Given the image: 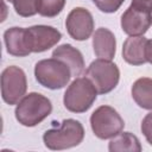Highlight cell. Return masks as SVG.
Returning <instances> with one entry per match:
<instances>
[{
    "mask_svg": "<svg viewBox=\"0 0 152 152\" xmlns=\"http://www.w3.org/2000/svg\"><path fill=\"white\" fill-rule=\"evenodd\" d=\"M52 112L51 101L39 94L28 93L18 103L14 110L17 121L26 127H34L46 119Z\"/></svg>",
    "mask_w": 152,
    "mask_h": 152,
    "instance_id": "1",
    "label": "cell"
},
{
    "mask_svg": "<svg viewBox=\"0 0 152 152\" xmlns=\"http://www.w3.org/2000/svg\"><path fill=\"white\" fill-rule=\"evenodd\" d=\"M84 138V128L78 120L65 119L59 128L48 129L43 134L44 145L49 150H66L80 145Z\"/></svg>",
    "mask_w": 152,
    "mask_h": 152,
    "instance_id": "2",
    "label": "cell"
},
{
    "mask_svg": "<svg viewBox=\"0 0 152 152\" xmlns=\"http://www.w3.org/2000/svg\"><path fill=\"white\" fill-rule=\"evenodd\" d=\"M97 90L87 77H76L66 88L63 97L64 107L72 113L87 112L97 97Z\"/></svg>",
    "mask_w": 152,
    "mask_h": 152,
    "instance_id": "3",
    "label": "cell"
},
{
    "mask_svg": "<svg viewBox=\"0 0 152 152\" xmlns=\"http://www.w3.org/2000/svg\"><path fill=\"white\" fill-rule=\"evenodd\" d=\"M34 76L40 86L56 90L64 88L69 83L72 75L70 68L63 61L52 57L36 63Z\"/></svg>",
    "mask_w": 152,
    "mask_h": 152,
    "instance_id": "4",
    "label": "cell"
},
{
    "mask_svg": "<svg viewBox=\"0 0 152 152\" xmlns=\"http://www.w3.org/2000/svg\"><path fill=\"white\" fill-rule=\"evenodd\" d=\"M90 127L99 139H112L122 132L124 119L110 106H100L90 116Z\"/></svg>",
    "mask_w": 152,
    "mask_h": 152,
    "instance_id": "5",
    "label": "cell"
},
{
    "mask_svg": "<svg viewBox=\"0 0 152 152\" xmlns=\"http://www.w3.org/2000/svg\"><path fill=\"white\" fill-rule=\"evenodd\" d=\"M86 76L93 82L99 94H107L118 86L120 70L112 61L97 58L89 64L86 70Z\"/></svg>",
    "mask_w": 152,
    "mask_h": 152,
    "instance_id": "6",
    "label": "cell"
},
{
    "mask_svg": "<svg viewBox=\"0 0 152 152\" xmlns=\"http://www.w3.org/2000/svg\"><path fill=\"white\" fill-rule=\"evenodd\" d=\"M27 90V80L23 69L10 65L1 72V96L7 104H17Z\"/></svg>",
    "mask_w": 152,
    "mask_h": 152,
    "instance_id": "7",
    "label": "cell"
},
{
    "mask_svg": "<svg viewBox=\"0 0 152 152\" xmlns=\"http://www.w3.org/2000/svg\"><path fill=\"white\" fill-rule=\"evenodd\" d=\"M62 38V33L48 25H34L25 28V42L30 52H44L55 46Z\"/></svg>",
    "mask_w": 152,
    "mask_h": 152,
    "instance_id": "8",
    "label": "cell"
},
{
    "mask_svg": "<svg viewBox=\"0 0 152 152\" xmlns=\"http://www.w3.org/2000/svg\"><path fill=\"white\" fill-rule=\"evenodd\" d=\"M65 27L72 39L87 40L94 32L93 15L84 7H75L65 19Z\"/></svg>",
    "mask_w": 152,
    "mask_h": 152,
    "instance_id": "9",
    "label": "cell"
},
{
    "mask_svg": "<svg viewBox=\"0 0 152 152\" xmlns=\"http://www.w3.org/2000/svg\"><path fill=\"white\" fill-rule=\"evenodd\" d=\"M152 24L151 13L128 7L121 15V28L128 36H144Z\"/></svg>",
    "mask_w": 152,
    "mask_h": 152,
    "instance_id": "10",
    "label": "cell"
},
{
    "mask_svg": "<svg viewBox=\"0 0 152 152\" xmlns=\"http://www.w3.org/2000/svg\"><path fill=\"white\" fill-rule=\"evenodd\" d=\"M93 49L96 57L112 61L116 51V40L114 33L106 27L95 30L93 34Z\"/></svg>",
    "mask_w": 152,
    "mask_h": 152,
    "instance_id": "11",
    "label": "cell"
},
{
    "mask_svg": "<svg viewBox=\"0 0 152 152\" xmlns=\"http://www.w3.org/2000/svg\"><path fill=\"white\" fill-rule=\"evenodd\" d=\"M146 43L144 36H129L122 45V58L131 65L146 63Z\"/></svg>",
    "mask_w": 152,
    "mask_h": 152,
    "instance_id": "12",
    "label": "cell"
},
{
    "mask_svg": "<svg viewBox=\"0 0 152 152\" xmlns=\"http://www.w3.org/2000/svg\"><path fill=\"white\" fill-rule=\"evenodd\" d=\"M52 57L63 61L71 70L72 76H80L84 70V59L81 51L74 48L71 44H62L57 46L53 52Z\"/></svg>",
    "mask_w": 152,
    "mask_h": 152,
    "instance_id": "13",
    "label": "cell"
},
{
    "mask_svg": "<svg viewBox=\"0 0 152 152\" xmlns=\"http://www.w3.org/2000/svg\"><path fill=\"white\" fill-rule=\"evenodd\" d=\"M4 42L6 51L15 57H26L31 52L26 46L25 42V28L24 27H11L4 33Z\"/></svg>",
    "mask_w": 152,
    "mask_h": 152,
    "instance_id": "14",
    "label": "cell"
},
{
    "mask_svg": "<svg viewBox=\"0 0 152 152\" xmlns=\"http://www.w3.org/2000/svg\"><path fill=\"white\" fill-rule=\"evenodd\" d=\"M134 102L142 109L152 110V78H138L131 89Z\"/></svg>",
    "mask_w": 152,
    "mask_h": 152,
    "instance_id": "15",
    "label": "cell"
},
{
    "mask_svg": "<svg viewBox=\"0 0 152 152\" xmlns=\"http://www.w3.org/2000/svg\"><path fill=\"white\" fill-rule=\"evenodd\" d=\"M141 145L139 139L132 134L131 132H121L116 137L112 138L108 144V150L110 152H121V151H131V152H140Z\"/></svg>",
    "mask_w": 152,
    "mask_h": 152,
    "instance_id": "16",
    "label": "cell"
},
{
    "mask_svg": "<svg viewBox=\"0 0 152 152\" xmlns=\"http://www.w3.org/2000/svg\"><path fill=\"white\" fill-rule=\"evenodd\" d=\"M12 2L14 11L20 17L27 18L37 14L40 7V0H7Z\"/></svg>",
    "mask_w": 152,
    "mask_h": 152,
    "instance_id": "17",
    "label": "cell"
},
{
    "mask_svg": "<svg viewBox=\"0 0 152 152\" xmlns=\"http://www.w3.org/2000/svg\"><path fill=\"white\" fill-rule=\"evenodd\" d=\"M65 0H40L39 14L43 17L52 18L58 15L64 8Z\"/></svg>",
    "mask_w": 152,
    "mask_h": 152,
    "instance_id": "18",
    "label": "cell"
},
{
    "mask_svg": "<svg viewBox=\"0 0 152 152\" xmlns=\"http://www.w3.org/2000/svg\"><path fill=\"white\" fill-rule=\"evenodd\" d=\"M125 0H99L94 2L96 7L104 13H114L119 10V7L122 5Z\"/></svg>",
    "mask_w": 152,
    "mask_h": 152,
    "instance_id": "19",
    "label": "cell"
},
{
    "mask_svg": "<svg viewBox=\"0 0 152 152\" xmlns=\"http://www.w3.org/2000/svg\"><path fill=\"white\" fill-rule=\"evenodd\" d=\"M141 132L146 138L147 142L152 145V112L146 114L141 121Z\"/></svg>",
    "mask_w": 152,
    "mask_h": 152,
    "instance_id": "20",
    "label": "cell"
},
{
    "mask_svg": "<svg viewBox=\"0 0 152 152\" xmlns=\"http://www.w3.org/2000/svg\"><path fill=\"white\" fill-rule=\"evenodd\" d=\"M131 7L140 12L152 13V0H132Z\"/></svg>",
    "mask_w": 152,
    "mask_h": 152,
    "instance_id": "21",
    "label": "cell"
},
{
    "mask_svg": "<svg viewBox=\"0 0 152 152\" xmlns=\"http://www.w3.org/2000/svg\"><path fill=\"white\" fill-rule=\"evenodd\" d=\"M146 61L152 64V39H147L146 43Z\"/></svg>",
    "mask_w": 152,
    "mask_h": 152,
    "instance_id": "22",
    "label": "cell"
},
{
    "mask_svg": "<svg viewBox=\"0 0 152 152\" xmlns=\"http://www.w3.org/2000/svg\"><path fill=\"white\" fill-rule=\"evenodd\" d=\"M93 1H94V2H96V1H99V0H93Z\"/></svg>",
    "mask_w": 152,
    "mask_h": 152,
    "instance_id": "23",
    "label": "cell"
},
{
    "mask_svg": "<svg viewBox=\"0 0 152 152\" xmlns=\"http://www.w3.org/2000/svg\"><path fill=\"white\" fill-rule=\"evenodd\" d=\"M151 18H152V13H151Z\"/></svg>",
    "mask_w": 152,
    "mask_h": 152,
    "instance_id": "24",
    "label": "cell"
}]
</instances>
